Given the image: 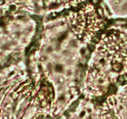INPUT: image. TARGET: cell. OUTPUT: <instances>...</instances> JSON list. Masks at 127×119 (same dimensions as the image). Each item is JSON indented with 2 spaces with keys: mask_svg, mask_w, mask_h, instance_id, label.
<instances>
[{
  "mask_svg": "<svg viewBox=\"0 0 127 119\" xmlns=\"http://www.w3.org/2000/svg\"><path fill=\"white\" fill-rule=\"evenodd\" d=\"M97 50L108 65L116 72L127 70V38L117 30H110L102 36Z\"/></svg>",
  "mask_w": 127,
  "mask_h": 119,
  "instance_id": "cell-1",
  "label": "cell"
},
{
  "mask_svg": "<svg viewBox=\"0 0 127 119\" xmlns=\"http://www.w3.org/2000/svg\"><path fill=\"white\" fill-rule=\"evenodd\" d=\"M68 19L74 33L84 42L91 40L104 26L103 21L91 5L85 6L78 12L71 13Z\"/></svg>",
  "mask_w": 127,
  "mask_h": 119,
  "instance_id": "cell-2",
  "label": "cell"
},
{
  "mask_svg": "<svg viewBox=\"0 0 127 119\" xmlns=\"http://www.w3.org/2000/svg\"><path fill=\"white\" fill-rule=\"evenodd\" d=\"M83 1H84V0H60L61 2H63L64 4L67 5H75Z\"/></svg>",
  "mask_w": 127,
  "mask_h": 119,
  "instance_id": "cell-3",
  "label": "cell"
}]
</instances>
